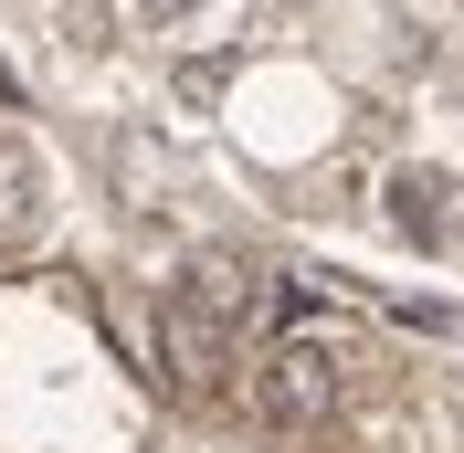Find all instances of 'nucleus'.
Here are the masks:
<instances>
[{
    "label": "nucleus",
    "instance_id": "1",
    "mask_svg": "<svg viewBox=\"0 0 464 453\" xmlns=\"http://www.w3.org/2000/svg\"><path fill=\"white\" fill-rule=\"evenodd\" d=\"M338 390H348L338 348H317V338H275L254 359V411L275 432H327V422H338Z\"/></svg>",
    "mask_w": 464,
    "mask_h": 453
},
{
    "label": "nucleus",
    "instance_id": "2",
    "mask_svg": "<svg viewBox=\"0 0 464 453\" xmlns=\"http://www.w3.org/2000/svg\"><path fill=\"white\" fill-rule=\"evenodd\" d=\"M454 222H464V211H454V179H443V169H391V232H401V243L433 254Z\"/></svg>",
    "mask_w": 464,
    "mask_h": 453
},
{
    "label": "nucleus",
    "instance_id": "3",
    "mask_svg": "<svg viewBox=\"0 0 464 453\" xmlns=\"http://www.w3.org/2000/svg\"><path fill=\"white\" fill-rule=\"evenodd\" d=\"M179 306L211 316V327L254 316V264H243V254H190V275H179Z\"/></svg>",
    "mask_w": 464,
    "mask_h": 453
},
{
    "label": "nucleus",
    "instance_id": "4",
    "mask_svg": "<svg viewBox=\"0 0 464 453\" xmlns=\"http://www.w3.org/2000/svg\"><path fill=\"white\" fill-rule=\"evenodd\" d=\"M43 159H32V138H0V243H22V232H43Z\"/></svg>",
    "mask_w": 464,
    "mask_h": 453
},
{
    "label": "nucleus",
    "instance_id": "5",
    "mask_svg": "<svg viewBox=\"0 0 464 453\" xmlns=\"http://www.w3.org/2000/svg\"><path fill=\"white\" fill-rule=\"evenodd\" d=\"M169 380L179 390H222V327L190 306H169Z\"/></svg>",
    "mask_w": 464,
    "mask_h": 453
},
{
    "label": "nucleus",
    "instance_id": "6",
    "mask_svg": "<svg viewBox=\"0 0 464 453\" xmlns=\"http://www.w3.org/2000/svg\"><path fill=\"white\" fill-rule=\"evenodd\" d=\"M222 85H232V53H190L179 63V106H222Z\"/></svg>",
    "mask_w": 464,
    "mask_h": 453
}]
</instances>
